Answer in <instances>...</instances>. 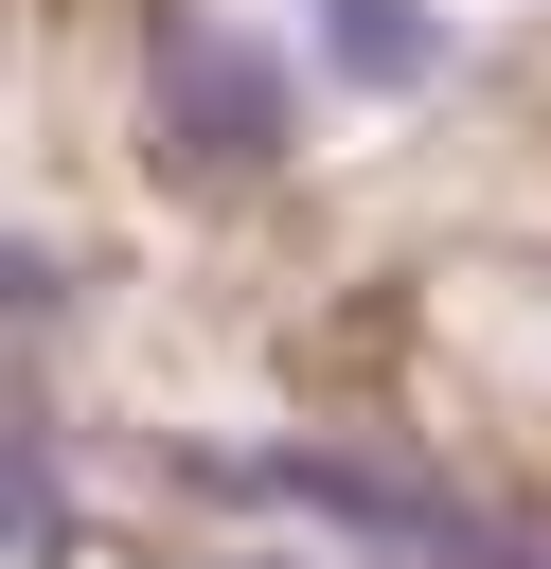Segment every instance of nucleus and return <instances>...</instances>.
Listing matches in <instances>:
<instances>
[{"instance_id": "obj_1", "label": "nucleus", "mask_w": 551, "mask_h": 569, "mask_svg": "<svg viewBox=\"0 0 551 569\" xmlns=\"http://www.w3.org/2000/svg\"><path fill=\"white\" fill-rule=\"evenodd\" d=\"M142 142H160L178 178H267V160L302 142V71H284L249 18L160 0V36H142Z\"/></svg>"}, {"instance_id": "obj_2", "label": "nucleus", "mask_w": 551, "mask_h": 569, "mask_svg": "<svg viewBox=\"0 0 551 569\" xmlns=\"http://www.w3.org/2000/svg\"><path fill=\"white\" fill-rule=\"evenodd\" d=\"M231 480H249V498H284V516H320V533H355V551H409V569H515V533H498V516H462V498H444V480H409V462L231 445Z\"/></svg>"}, {"instance_id": "obj_3", "label": "nucleus", "mask_w": 551, "mask_h": 569, "mask_svg": "<svg viewBox=\"0 0 551 569\" xmlns=\"http://www.w3.org/2000/svg\"><path fill=\"white\" fill-rule=\"evenodd\" d=\"M320 71L338 89H427L444 71V0H320Z\"/></svg>"}, {"instance_id": "obj_4", "label": "nucleus", "mask_w": 551, "mask_h": 569, "mask_svg": "<svg viewBox=\"0 0 551 569\" xmlns=\"http://www.w3.org/2000/svg\"><path fill=\"white\" fill-rule=\"evenodd\" d=\"M18 569H71V445H53V409H18Z\"/></svg>"}]
</instances>
